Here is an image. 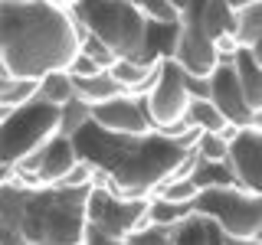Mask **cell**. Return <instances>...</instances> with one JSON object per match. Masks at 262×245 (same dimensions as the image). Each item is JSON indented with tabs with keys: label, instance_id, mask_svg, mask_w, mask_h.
Instances as JSON below:
<instances>
[{
	"label": "cell",
	"instance_id": "9",
	"mask_svg": "<svg viewBox=\"0 0 262 245\" xmlns=\"http://www.w3.org/2000/svg\"><path fill=\"white\" fill-rule=\"evenodd\" d=\"M147 102V114H151L154 128L158 131H170L174 125L187 121L190 114V88H187V72L180 69V62L174 56H164V69H161V79L154 85V92L144 98Z\"/></svg>",
	"mask_w": 262,
	"mask_h": 245
},
{
	"label": "cell",
	"instance_id": "30",
	"mask_svg": "<svg viewBox=\"0 0 262 245\" xmlns=\"http://www.w3.org/2000/svg\"><path fill=\"white\" fill-rule=\"evenodd\" d=\"M249 128H256V131H262V108L256 111V114H252V125Z\"/></svg>",
	"mask_w": 262,
	"mask_h": 245
},
{
	"label": "cell",
	"instance_id": "15",
	"mask_svg": "<svg viewBox=\"0 0 262 245\" xmlns=\"http://www.w3.org/2000/svg\"><path fill=\"white\" fill-rule=\"evenodd\" d=\"M72 79H76V95L89 105H102V102H108V98H118V95L128 92V88L112 76V69H102V72H95V76H72Z\"/></svg>",
	"mask_w": 262,
	"mask_h": 245
},
{
	"label": "cell",
	"instance_id": "2",
	"mask_svg": "<svg viewBox=\"0 0 262 245\" xmlns=\"http://www.w3.org/2000/svg\"><path fill=\"white\" fill-rule=\"evenodd\" d=\"M85 33L59 0H0V72L43 79L69 69Z\"/></svg>",
	"mask_w": 262,
	"mask_h": 245
},
{
	"label": "cell",
	"instance_id": "4",
	"mask_svg": "<svg viewBox=\"0 0 262 245\" xmlns=\"http://www.w3.org/2000/svg\"><path fill=\"white\" fill-rule=\"evenodd\" d=\"M69 7L82 27L118 53V59H144L151 20L131 0H72Z\"/></svg>",
	"mask_w": 262,
	"mask_h": 245
},
{
	"label": "cell",
	"instance_id": "28",
	"mask_svg": "<svg viewBox=\"0 0 262 245\" xmlns=\"http://www.w3.org/2000/svg\"><path fill=\"white\" fill-rule=\"evenodd\" d=\"M69 72H72V76H95V72H102V65H98L92 56L79 53V56H76V62L69 65Z\"/></svg>",
	"mask_w": 262,
	"mask_h": 245
},
{
	"label": "cell",
	"instance_id": "19",
	"mask_svg": "<svg viewBox=\"0 0 262 245\" xmlns=\"http://www.w3.org/2000/svg\"><path fill=\"white\" fill-rule=\"evenodd\" d=\"M193 209H196L193 203H177V200H164V196H151V200H147V223L174 229L177 223H184Z\"/></svg>",
	"mask_w": 262,
	"mask_h": 245
},
{
	"label": "cell",
	"instance_id": "16",
	"mask_svg": "<svg viewBox=\"0 0 262 245\" xmlns=\"http://www.w3.org/2000/svg\"><path fill=\"white\" fill-rule=\"evenodd\" d=\"M39 95V79H23L0 72V111H13Z\"/></svg>",
	"mask_w": 262,
	"mask_h": 245
},
{
	"label": "cell",
	"instance_id": "24",
	"mask_svg": "<svg viewBox=\"0 0 262 245\" xmlns=\"http://www.w3.org/2000/svg\"><path fill=\"white\" fill-rule=\"evenodd\" d=\"M196 154L207 160H229V137L223 131H203L196 137Z\"/></svg>",
	"mask_w": 262,
	"mask_h": 245
},
{
	"label": "cell",
	"instance_id": "21",
	"mask_svg": "<svg viewBox=\"0 0 262 245\" xmlns=\"http://www.w3.org/2000/svg\"><path fill=\"white\" fill-rule=\"evenodd\" d=\"M187 118H190L200 131H226L229 128V118L223 114V108H220L213 98H193Z\"/></svg>",
	"mask_w": 262,
	"mask_h": 245
},
{
	"label": "cell",
	"instance_id": "7",
	"mask_svg": "<svg viewBox=\"0 0 262 245\" xmlns=\"http://www.w3.org/2000/svg\"><path fill=\"white\" fill-rule=\"evenodd\" d=\"M193 206L216 216L233 242H262V193L243 183L210 186L200 190Z\"/></svg>",
	"mask_w": 262,
	"mask_h": 245
},
{
	"label": "cell",
	"instance_id": "27",
	"mask_svg": "<svg viewBox=\"0 0 262 245\" xmlns=\"http://www.w3.org/2000/svg\"><path fill=\"white\" fill-rule=\"evenodd\" d=\"M82 53L85 56H92V59L102 65V69H112L115 62H118V53L105 43V39H98L95 33H85V39H82Z\"/></svg>",
	"mask_w": 262,
	"mask_h": 245
},
{
	"label": "cell",
	"instance_id": "14",
	"mask_svg": "<svg viewBox=\"0 0 262 245\" xmlns=\"http://www.w3.org/2000/svg\"><path fill=\"white\" fill-rule=\"evenodd\" d=\"M174 242H200V245H210V242H233L229 232L220 226L216 216L203 209H193L184 223L174 226Z\"/></svg>",
	"mask_w": 262,
	"mask_h": 245
},
{
	"label": "cell",
	"instance_id": "23",
	"mask_svg": "<svg viewBox=\"0 0 262 245\" xmlns=\"http://www.w3.org/2000/svg\"><path fill=\"white\" fill-rule=\"evenodd\" d=\"M92 121V105L89 102H82V98H69V102L62 105V131L59 134H69V137H76L82 128Z\"/></svg>",
	"mask_w": 262,
	"mask_h": 245
},
{
	"label": "cell",
	"instance_id": "11",
	"mask_svg": "<svg viewBox=\"0 0 262 245\" xmlns=\"http://www.w3.org/2000/svg\"><path fill=\"white\" fill-rule=\"evenodd\" d=\"M210 98L223 108L229 125H236V128H249L252 125V114L256 111H252L249 98L243 92V82H239L236 65H226V62L216 65V72L210 76Z\"/></svg>",
	"mask_w": 262,
	"mask_h": 245
},
{
	"label": "cell",
	"instance_id": "10",
	"mask_svg": "<svg viewBox=\"0 0 262 245\" xmlns=\"http://www.w3.org/2000/svg\"><path fill=\"white\" fill-rule=\"evenodd\" d=\"M92 121H98L105 131H115V134H147V131H154L147 102L131 92L108 98L102 105H92Z\"/></svg>",
	"mask_w": 262,
	"mask_h": 245
},
{
	"label": "cell",
	"instance_id": "20",
	"mask_svg": "<svg viewBox=\"0 0 262 245\" xmlns=\"http://www.w3.org/2000/svg\"><path fill=\"white\" fill-rule=\"evenodd\" d=\"M39 98L53 105H66L69 98H76V79H72L69 69H59V72H49V76L39 79Z\"/></svg>",
	"mask_w": 262,
	"mask_h": 245
},
{
	"label": "cell",
	"instance_id": "13",
	"mask_svg": "<svg viewBox=\"0 0 262 245\" xmlns=\"http://www.w3.org/2000/svg\"><path fill=\"white\" fill-rule=\"evenodd\" d=\"M79 163H82V154H79L76 137L56 134L53 141L43 147V160H39V174L36 177H39V183H62Z\"/></svg>",
	"mask_w": 262,
	"mask_h": 245
},
{
	"label": "cell",
	"instance_id": "6",
	"mask_svg": "<svg viewBox=\"0 0 262 245\" xmlns=\"http://www.w3.org/2000/svg\"><path fill=\"white\" fill-rule=\"evenodd\" d=\"M147 223V200L125 196L112 183H95L89 196V232L85 242H128L135 229Z\"/></svg>",
	"mask_w": 262,
	"mask_h": 245
},
{
	"label": "cell",
	"instance_id": "25",
	"mask_svg": "<svg viewBox=\"0 0 262 245\" xmlns=\"http://www.w3.org/2000/svg\"><path fill=\"white\" fill-rule=\"evenodd\" d=\"M131 4L154 23H177L180 20V7L174 0H131Z\"/></svg>",
	"mask_w": 262,
	"mask_h": 245
},
{
	"label": "cell",
	"instance_id": "26",
	"mask_svg": "<svg viewBox=\"0 0 262 245\" xmlns=\"http://www.w3.org/2000/svg\"><path fill=\"white\" fill-rule=\"evenodd\" d=\"M131 245H170L174 242V229L170 226H158V223H144L141 229L128 235Z\"/></svg>",
	"mask_w": 262,
	"mask_h": 245
},
{
	"label": "cell",
	"instance_id": "18",
	"mask_svg": "<svg viewBox=\"0 0 262 245\" xmlns=\"http://www.w3.org/2000/svg\"><path fill=\"white\" fill-rule=\"evenodd\" d=\"M236 72H239V82H243V92L249 98L252 111L262 108V65L256 62V56H252L249 46L239 49V56H236Z\"/></svg>",
	"mask_w": 262,
	"mask_h": 245
},
{
	"label": "cell",
	"instance_id": "5",
	"mask_svg": "<svg viewBox=\"0 0 262 245\" xmlns=\"http://www.w3.org/2000/svg\"><path fill=\"white\" fill-rule=\"evenodd\" d=\"M62 131V105L33 98L13 111H0V163H20Z\"/></svg>",
	"mask_w": 262,
	"mask_h": 245
},
{
	"label": "cell",
	"instance_id": "3",
	"mask_svg": "<svg viewBox=\"0 0 262 245\" xmlns=\"http://www.w3.org/2000/svg\"><path fill=\"white\" fill-rule=\"evenodd\" d=\"M92 183H13L0 180V242L4 245H76L89 232Z\"/></svg>",
	"mask_w": 262,
	"mask_h": 245
},
{
	"label": "cell",
	"instance_id": "8",
	"mask_svg": "<svg viewBox=\"0 0 262 245\" xmlns=\"http://www.w3.org/2000/svg\"><path fill=\"white\" fill-rule=\"evenodd\" d=\"M170 56L180 62V69L187 76H213L220 65V49H216V39L213 33L207 30L200 16V4L190 0V4L180 10V20H177V36H174V49Z\"/></svg>",
	"mask_w": 262,
	"mask_h": 245
},
{
	"label": "cell",
	"instance_id": "29",
	"mask_svg": "<svg viewBox=\"0 0 262 245\" xmlns=\"http://www.w3.org/2000/svg\"><path fill=\"white\" fill-rule=\"evenodd\" d=\"M249 49H252V56H256V62L262 65V36H259V39H256V43H252Z\"/></svg>",
	"mask_w": 262,
	"mask_h": 245
},
{
	"label": "cell",
	"instance_id": "17",
	"mask_svg": "<svg viewBox=\"0 0 262 245\" xmlns=\"http://www.w3.org/2000/svg\"><path fill=\"white\" fill-rule=\"evenodd\" d=\"M190 177L196 180V186H200V190L239 183V177H236V170H233V163H229V160H207V157H200V154H196V163H193Z\"/></svg>",
	"mask_w": 262,
	"mask_h": 245
},
{
	"label": "cell",
	"instance_id": "1",
	"mask_svg": "<svg viewBox=\"0 0 262 245\" xmlns=\"http://www.w3.org/2000/svg\"><path fill=\"white\" fill-rule=\"evenodd\" d=\"M79 154L108 174L112 186L125 196L151 200L170 177H187L196 163L193 137H174L167 131L115 134L98 121H89L76 134Z\"/></svg>",
	"mask_w": 262,
	"mask_h": 245
},
{
	"label": "cell",
	"instance_id": "32",
	"mask_svg": "<svg viewBox=\"0 0 262 245\" xmlns=\"http://www.w3.org/2000/svg\"><path fill=\"white\" fill-rule=\"evenodd\" d=\"M59 4H72V0H59Z\"/></svg>",
	"mask_w": 262,
	"mask_h": 245
},
{
	"label": "cell",
	"instance_id": "22",
	"mask_svg": "<svg viewBox=\"0 0 262 245\" xmlns=\"http://www.w3.org/2000/svg\"><path fill=\"white\" fill-rule=\"evenodd\" d=\"M236 36H239L243 46H252L262 36V0L236 10Z\"/></svg>",
	"mask_w": 262,
	"mask_h": 245
},
{
	"label": "cell",
	"instance_id": "12",
	"mask_svg": "<svg viewBox=\"0 0 262 245\" xmlns=\"http://www.w3.org/2000/svg\"><path fill=\"white\" fill-rule=\"evenodd\" d=\"M229 163H233L243 186L262 193V131L243 128L229 141Z\"/></svg>",
	"mask_w": 262,
	"mask_h": 245
},
{
	"label": "cell",
	"instance_id": "31",
	"mask_svg": "<svg viewBox=\"0 0 262 245\" xmlns=\"http://www.w3.org/2000/svg\"><path fill=\"white\" fill-rule=\"evenodd\" d=\"M229 4L236 7V10H243V7H249V4H256V0H229Z\"/></svg>",
	"mask_w": 262,
	"mask_h": 245
}]
</instances>
